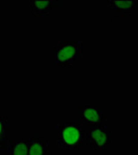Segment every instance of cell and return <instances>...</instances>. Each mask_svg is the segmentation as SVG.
I'll return each instance as SVG.
<instances>
[{
	"mask_svg": "<svg viewBox=\"0 0 138 155\" xmlns=\"http://www.w3.org/2000/svg\"><path fill=\"white\" fill-rule=\"evenodd\" d=\"M84 129L80 124L75 122L58 123L56 126L57 144L66 151H78L84 143Z\"/></svg>",
	"mask_w": 138,
	"mask_h": 155,
	"instance_id": "cell-1",
	"label": "cell"
},
{
	"mask_svg": "<svg viewBox=\"0 0 138 155\" xmlns=\"http://www.w3.org/2000/svg\"><path fill=\"white\" fill-rule=\"evenodd\" d=\"M86 49L80 41H58L53 50V59L57 66H70L78 61Z\"/></svg>",
	"mask_w": 138,
	"mask_h": 155,
	"instance_id": "cell-2",
	"label": "cell"
},
{
	"mask_svg": "<svg viewBox=\"0 0 138 155\" xmlns=\"http://www.w3.org/2000/svg\"><path fill=\"white\" fill-rule=\"evenodd\" d=\"M84 140L88 149L95 151H106L111 144V130L107 124L98 127H89L88 130L84 134Z\"/></svg>",
	"mask_w": 138,
	"mask_h": 155,
	"instance_id": "cell-3",
	"label": "cell"
},
{
	"mask_svg": "<svg viewBox=\"0 0 138 155\" xmlns=\"http://www.w3.org/2000/svg\"><path fill=\"white\" fill-rule=\"evenodd\" d=\"M78 116L81 121L89 127H98L107 124V117L101 107L82 104L79 107Z\"/></svg>",
	"mask_w": 138,
	"mask_h": 155,
	"instance_id": "cell-4",
	"label": "cell"
},
{
	"mask_svg": "<svg viewBox=\"0 0 138 155\" xmlns=\"http://www.w3.org/2000/svg\"><path fill=\"white\" fill-rule=\"evenodd\" d=\"M107 5L117 15L130 16L137 9V0H109Z\"/></svg>",
	"mask_w": 138,
	"mask_h": 155,
	"instance_id": "cell-5",
	"label": "cell"
},
{
	"mask_svg": "<svg viewBox=\"0 0 138 155\" xmlns=\"http://www.w3.org/2000/svg\"><path fill=\"white\" fill-rule=\"evenodd\" d=\"M49 141L40 134L29 137L28 155H49Z\"/></svg>",
	"mask_w": 138,
	"mask_h": 155,
	"instance_id": "cell-6",
	"label": "cell"
},
{
	"mask_svg": "<svg viewBox=\"0 0 138 155\" xmlns=\"http://www.w3.org/2000/svg\"><path fill=\"white\" fill-rule=\"evenodd\" d=\"M9 155H28L29 150V136L24 132L18 139L9 141L7 144Z\"/></svg>",
	"mask_w": 138,
	"mask_h": 155,
	"instance_id": "cell-7",
	"label": "cell"
},
{
	"mask_svg": "<svg viewBox=\"0 0 138 155\" xmlns=\"http://www.w3.org/2000/svg\"><path fill=\"white\" fill-rule=\"evenodd\" d=\"M32 16L34 17H47L53 11V0H40V1H30Z\"/></svg>",
	"mask_w": 138,
	"mask_h": 155,
	"instance_id": "cell-8",
	"label": "cell"
},
{
	"mask_svg": "<svg viewBox=\"0 0 138 155\" xmlns=\"http://www.w3.org/2000/svg\"><path fill=\"white\" fill-rule=\"evenodd\" d=\"M9 144L7 137V118L0 114V149H4Z\"/></svg>",
	"mask_w": 138,
	"mask_h": 155,
	"instance_id": "cell-9",
	"label": "cell"
},
{
	"mask_svg": "<svg viewBox=\"0 0 138 155\" xmlns=\"http://www.w3.org/2000/svg\"><path fill=\"white\" fill-rule=\"evenodd\" d=\"M60 7V1L58 0H53V8H59Z\"/></svg>",
	"mask_w": 138,
	"mask_h": 155,
	"instance_id": "cell-10",
	"label": "cell"
},
{
	"mask_svg": "<svg viewBox=\"0 0 138 155\" xmlns=\"http://www.w3.org/2000/svg\"><path fill=\"white\" fill-rule=\"evenodd\" d=\"M1 109H2V101H1V97H0V114H1Z\"/></svg>",
	"mask_w": 138,
	"mask_h": 155,
	"instance_id": "cell-11",
	"label": "cell"
},
{
	"mask_svg": "<svg viewBox=\"0 0 138 155\" xmlns=\"http://www.w3.org/2000/svg\"><path fill=\"white\" fill-rule=\"evenodd\" d=\"M49 155H60V154H59V153H56V154L53 153V154H49Z\"/></svg>",
	"mask_w": 138,
	"mask_h": 155,
	"instance_id": "cell-12",
	"label": "cell"
}]
</instances>
